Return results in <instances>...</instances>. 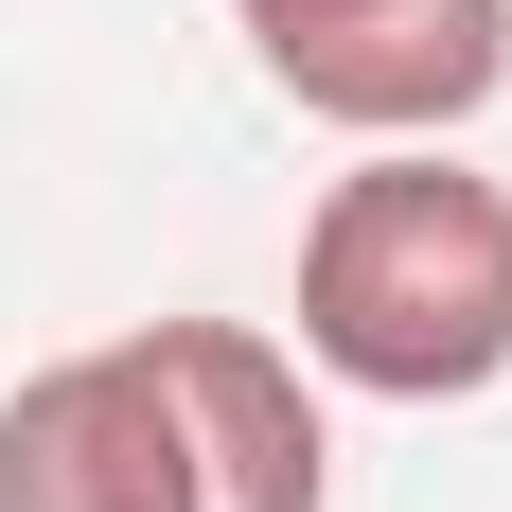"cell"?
<instances>
[{
	"label": "cell",
	"instance_id": "3",
	"mask_svg": "<svg viewBox=\"0 0 512 512\" xmlns=\"http://www.w3.org/2000/svg\"><path fill=\"white\" fill-rule=\"evenodd\" d=\"M0 512H212L195 389H177V336L159 318L0 389Z\"/></svg>",
	"mask_w": 512,
	"mask_h": 512
},
{
	"label": "cell",
	"instance_id": "1",
	"mask_svg": "<svg viewBox=\"0 0 512 512\" xmlns=\"http://www.w3.org/2000/svg\"><path fill=\"white\" fill-rule=\"evenodd\" d=\"M283 354L371 407H477L512 371V177L460 142H354L301 212V336Z\"/></svg>",
	"mask_w": 512,
	"mask_h": 512
},
{
	"label": "cell",
	"instance_id": "2",
	"mask_svg": "<svg viewBox=\"0 0 512 512\" xmlns=\"http://www.w3.org/2000/svg\"><path fill=\"white\" fill-rule=\"evenodd\" d=\"M265 89L336 142H460L512 89V0H230Z\"/></svg>",
	"mask_w": 512,
	"mask_h": 512
}]
</instances>
